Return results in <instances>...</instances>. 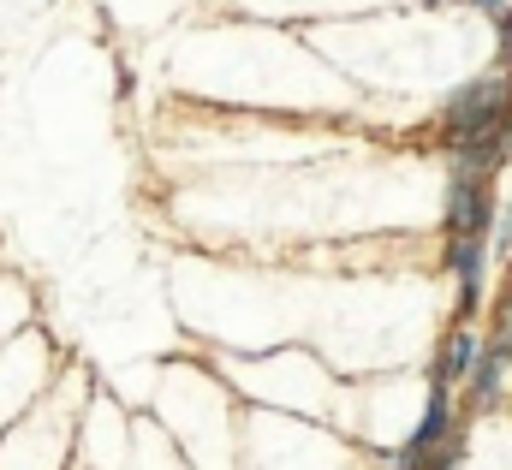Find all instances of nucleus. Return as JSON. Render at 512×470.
I'll use <instances>...</instances> for the list:
<instances>
[{
	"label": "nucleus",
	"instance_id": "obj_2",
	"mask_svg": "<svg viewBox=\"0 0 512 470\" xmlns=\"http://www.w3.org/2000/svg\"><path fill=\"white\" fill-rule=\"evenodd\" d=\"M489 215H495V203H489V179H471V173H453V185H447V233H483L489 227Z\"/></svg>",
	"mask_w": 512,
	"mask_h": 470
},
{
	"label": "nucleus",
	"instance_id": "obj_4",
	"mask_svg": "<svg viewBox=\"0 0 512 470\" xmlns=\"http://www.w3.org/2000/svg\"><path fill=\"white\" fill-rule=\"evenodd\" d=\"M453 268H459V286H465V304H477V280H483V233H459L453 238Z\"/></svg>",
	"mask_w": 512,
	"mask_h": 470
},
{
	"label": "nucleus",
	"instance_id": "obj_3",
	"mask_svg": "<svg viewBox=\"0 0 512 470\" xmlns=\"http://www.w3.org/2000/svg\"><path fill=\"white\" fill-rule=\"evenodd\" d=\"M507 363H512V346H501V340L477 352V363H471V369H477V375H471V405H495V399H501Z\"/></svg>",
	"mask_w": 512,
	"mask_h": 470
},
{
	"label": "nucleus",
	"instance_id": "obj_5",
	"mask_svg": "<svg viewBox=\"0 0 512 470\" xmlns=\"http://www.w3.org/2000/svg\"><path fill=\"white\" fill-rule=\"evenodd\" d=\"M477 352H483V340H477V334H453V340H447V352H441V363H435V387L459 381V375L477 363Z\"/></svg>",
	"mask_w": 512,
	"mask_h": 470
},
{
	"label": "nucleus",
	"instance_id": "obj_6",
	"mask_svg": "<svg viewBox=\"0 0 512 470\" xmlns=\"http://www.w3.org/2000/svg\"><path fill=\"white\" fill-rule=\"evenodd\" d=\"M477 6H489V12H507V0H477Z\"/></svg>",
	"mask_w": 512,
	"mask_h": 470
},
{
	"label": "nucleus",
	"instance_id": "obj_1",
	"mask_svg": "<svg viewBox=\"0 0 512 470\" xmlns=\"http://www.w3.org/2000/svg\"><path fill=\"white\" fill-rule=\"evenodd\" d=\"M507 119H512V54L495 66V72L471 78V84L447 102L453 137H471V131H489V125H507Z\"/></svg>",
	"mask_w": 512,
	"mask_h": 470
}]
</instances>
